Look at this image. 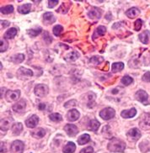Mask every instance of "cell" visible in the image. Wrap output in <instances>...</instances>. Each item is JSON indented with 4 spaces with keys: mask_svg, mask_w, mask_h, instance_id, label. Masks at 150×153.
I'll return each mask as SVG.
<instances>
[{
    "mask_svg": "<svg viewBox=\"0 0 150 153\" xmlns=\"http://www.w3.org/2000/svg\"><path fill=\"white\" fill-rule=\"evenodd\" d=\"M126 149V143L119 139H111L108 144V150L112 152H123Z\"/></svg>",
    "mask_w": 150,
    "mask_h": 153,
    "instance_id": "1",
    "label": "cell"
},
{
    "mask_svg": "<svg viewBox=\"0 0 150 153\" xmlns=\"http://www.w3.org/2000/svg\"><path fill=\"white\" fill-rule=\"evenodd\" d=\"M16 76L19 79L21 80H26L29 77H31L33 76V72L30 69H27L25 68H20L17 71Z\"/></svg>",
    "mask_w": 150,
    "mask_h": 153,
    "instance_id": "2",
    "label": "cell"
},
{
    "mask_svg": "<svg viewBox=\"0 0 150 153\" xmlns=\"http://www.w3.org/2000/svg\"><path fill=\"white\" fill-rule=\"evenodd\" d=\"M49 93V88L45 84H38L35 88V94L38 97H45Z\"/></svg>",
    "mask_w": 150,
    "mask_h": 153,
    "instance_id": "3",
    "label": "cell"
},
{
    "mask_svg": "<svg viewBox=\"0 0 150 153\" xmlns=\"http://www.w3.org/2000/svg\"><path fill=\"white\" fill-rule=\"evenodd\" d=\"M20 97V91L19 90H8L6 92L5 98L8 102H14L17 101Z\"/></svg>",
    "mask_w": 150,
    "mask_h": 153,
    "instance_id": "4",
    "label": "cell"
},
{
    "mask_svg": "<svg viewBox=\"0 0 150 153\" xmlns=\"http://www.w3.org/2000/svg\"><path fill=\"white\" fill-rule=\"evenodd\" d=\"M139 126L143 130H150V113H145L142 115Z\"/></svg>",
    "mask_w": 150,
    "mask_h": 153,
    "instance_id": "5",
    "label": "cell"
},
{
    "mask_svg": "<svg viewBox=\"0 0 150 153\" xmlns=\"http://www.w3.org/2000/svg\"><path fill=\"white\" fill-rule=\"evenodd\" d=\"M116 114V112L112 108H105L104 109H102L100 113V116L103 120H110L115 116Z\"/></svg>",
    "mask_w": 150,
    "mask_h": 153,
    "instance_id": "6",
    "label": "cell"
},
{
    "mask_svg": "<svg viewBox=\"0 0 150 153\" xmlns=\"http://www.w3.org/2000/svg\"><path fill=\"white\" fill-rule=\"evenodd\" d=\"M25 145L20 140H14L10 147V153H22Z\"/></svg>",
    "mask_w": 150,
    "mask_h": 153,
    "instance_id": "7",
    "label": "cell"
},
{
    "mask_svg": "<svg viewBox=\"0 0 150 153\" xmlns=\"http://www.w3.org/2000/svg\"><path fill=\"white\" fill-rule=\"evenodd\" d=\"M127 135H128V138L129 139V140L136 141V140H137L141 137V132H140V131L138 129L133 128V129H131L130 131H128Z\"/></svg>",
    "mask_w": 150,
    "mask_h": 153,
    "instance_id": "8",
    "label": "cell"
},
{
    "mask_svg": "<svg viewBox=\"0 0 150 153\" xmlns=\"http://www.w3.org/2000/svg\"><path fill=\"white\" fill-rule=\"evenodd\" d=\"M64 131H66V133L68 134V135L73 137V136H75L78 133V130L76 127V126L74 125H66L65 127H64Z\"/></svg>",
    "mask_w": 150,
    "mask_h": 153,
    "instance_id": "9",
    "label": "cell"
},
{
    "mask_svg": "<svg viewBox=\"0 0 150 153\" xmlns=\"http://www.w3.org/2000/svg\"><path fill=\"white\" fill-rule=\"evenodd\" d=\"M26 107V102L25 99H21L16 104L13 105V110L16 113H21L23 112Z\"/></svg>",
    "mask_w": 150,
    "mask_h": 153,
    "instance_id": "10",
    "label": "cell"
},
{
    "mask_svg": "<svg viewBox=\"0 0 150 153\" xmlns=\"http://www.w3.org/2000/svg\"><path fill=\"white\" fill-rule=\"evenodd\" d=\"M38 123H39V118L36 114L31 115L25 121V124H26V126L28 128H35L38 125Z\"/></svg>",
    "mask_w": 150,
    "mask_h": 153,
    "instance_id": "11",
    "label": "cell"
},
{
    "mask_svg": "<svg viewBox=\"0 0 150 153\" xmlns=\"http://www.w3.org/2000/svg\"><path fill=\"white\" fill-rule=\"evenodd\" d=\"M56 21V18L52 13L46 12L43 14V22L45 25H51Z\"/></svg>",
    "mask_w": 150,
    "mask_h": 153,
    "instance_id": "12",
    "label": "cell"
},
{
    "mask_svg": "<svg viewBox=\"0 0 150 153\" xmlns=\"http://www.w3.org/2000/svg\"><path fill=\"white\" fill-rule=\"evenodd\" d=\"M89 17L90 19H99L101 17V11H100V9L98 8H92V9L89 11Z\"/></svg>",
    "mask_w": 150,
    "mask_h": 153,
    "instance_id": "13",
    "label": "cell"
},
{
    "mask_svg": "<svg viewBox=\"0 0 150 153\" xmlns=\"http://www.w3.org/2000/svg\"><path fill=\"white\" fill-rule=\"evenodd\" d=\"M78 118H79V113L77 109H71L67 114V119L69 121H76Z\"/></svg>",
    "mask_w": 150,
    "mask_h": 153,
    "instance_id": "14",
    "label": "cell"
},
{
    "mask_svg": "<svg viewBox=\"0 0 150 153\" xmlns=\"http://www.w3.org/2000/svg\"><path fill=\"white\" fill-rule=\"evenodd\" d=\"M135 98H136L137 100H138L139 102H141V103H145L146 101L148 100L149 95H148V94L146 93L145 91L138 90L136 93V94H135Z\"/></svg>",
    "mask_w": 150,
    "mask_h": 153,
    "instance_id": "15",
    "label": "cell"
},
{
    "mask_svg": "<svg viewBox=\"0 0 150 153\" xmlns=\"http://www.w3.org/2000/svg\"><path fill=\"white\" fill-rule=\"evenodd\" d=\"M137 114V110L134 108H130V109H128V110H123L121 115L122 117L125 118V119H129V118L134 117Z\"/></svg>",
    "mask_w": 150,
    "mask_h": 153,
    "instance_id": "16",
    "label": "cell"
},
{
    "mask_svg": "<svg viewBox=\"0 0 150 153\" xmlns=\"http://www.w3.org/2000/svg\"><path fill=\"white\" fill-rule=\"evenodd\" d=\"M138 38H139V40L142 43L149 44L150 42V32L148 31V30L143 31L138 36Z\"/></svg>",
    "mask_w": 150,
    "mask_h": 153,
    "instance_id": "17",
    "label": "cell"
},
{
    "mask_svg": "<svg viewBox=\"0 0 150 153\" xmlns=\"http://www.w3.org/2000/svg\"><path fill=\"white\" fill-rule=\"evenodd\" d=\"M139 14H140V10L135 8V7L131 8V9H128V11L126 12V15L130 19L136 18L137 15H139Z\"/></svg>",
    "mask_w": 150,
    "mask_h": 153,
    "instance_id": "18",
    "label": "cell"
},
{
    "mask_svg": "<svg viewBox=\"0 0 150 153\" xmlns=\"http://www.w3.org/2000/svg\"><path fill=\"white\" fill-rule=\"evenodd\" d=\"M46 135V131L42 128H38L36 131H32L31 135L33 137L37 138V139H41L42 137H44Z\"/></svg>",
    "mask_w": 150,
    "mask_h": 153,
    "instance_id": "19",
    "label": "cell"
},
{
    "mask_svg": "<svg viewBox=\"0 0 150 153\" xmlns=\"http://www.w3.org/2000/svg\"><path fill=\"white\" fill-rule=\"evenodd\" d=\"M105 32H106V28H105V26H103V25H100L99 27L96 29V31L94 33V35H93V39L96 40V38L99 37V36H104L105 34Z\"/></svg>",
    "mask_w": 150,
    "mask_h": 153,
    "instance_id": "20",
    "label": "cell"
},
{
    "mask_svg": "<svg viewBox=\"0 0 150 153\" xmlns=\"http://www.w3.org/2000/svg\"><path fill=\"white\" fill-rule=\"evenodd\" d=\"M76 151V146L73 142H68L63 149V153H73Z\"/></svg>",
    "mask_w": 150,
    "mask_h": 153,
    "instance_id": "21",
    "label": "cell"
},
{
    "mask_svg": "<svg viewBox=\"0 0 150 153\" xmlns=\"http://www.w3.org/2000/svg\"><path fill=\"white\" fill-rule=\"evenodd\" d=\"M11 125V120L9 119H1V124H0V127H1V131H6L9 130Z\"/></svg>",
    "mask_w": 150,
    "mask_h": 153,
    "instance_id": "22",
    "label": "cell"
},
{
    "mask_svg": "<svg viewBox=\"0 0 150 153\" xmlns=\"http://www.w3.org/2000/svg\"><path fill=\"white\" fill-rule=\"evenodd\" d=\"M17 35V30L15 29V28H10L8 31L6 32L4 34V39H14V37L16 36Z\"/></svg>",
    "mask_w": 150,
    "mask_h": 153,
    "instance_id": "23",
    "label": "cell"
},
{
    "mask_svg": "<svg viewBox=\"0 0 150 153\" xmlns=\"http://www.w3.org/2000/svg\"><path fill=\"white\" fill-rule=\"evenodd\" d=\"M31 4H25L20 5L18 7V11L22 14H26L30 13L31 11Z\"/></svg>",
    "mask_w": 150,
    "mask_h": 153,
    "instance_id": "24",
    "label": "cell"
},
{
    "mask_svg": "<svg viewBox=\"0 0 150 153\" xmlns=\"http://www.w3.org/2000/svg\"><path fill=\"white\" fill-rule=\"evenodd\" d=\"M23 131V126L21 123H16L12 126V132L14 135H20V133Z\"/></svg>",
    "mask_w": 150,
    "mask_h": 153,
    "instance_id": "25",
    "label": "cell"
},
{
    "mask_svg": "<svg viewBox=\"0 0 150 153\" xmlns=\"http://www.w3.org/2000/svg\"><path fill=\"white\" fill-rule=\"evenodd\" d=\"M25 60V55L24 54H16L10 57V61L15 64H19L24 62Z\"/></svg>",
    "mask_w": 150,
    "mask_h": 153,
    "instance_id": "26",
    "label": "cell"
},
{
    "mask_svg": "<svg viewBox=\"0 0 150 153\" xmlns=\"http://www.w3.org/2000/svg\"><path fill=\"white\" fill-rule=\"evenodd\" d=\"M78 57H79V54L78 52H76V51H72V52H69L68 54L66 55L65 60L67 62H74Z\"/></svg>",
    "mask_w": 150,
    "mask_h": 153,
    "instance_id": "27",
    "label": "cell"
},
{
    "mask_svg": "<svg viewBox=\"0 0 150 153\" xmlns=\"http://www.w3.org/2000/svg\"><path fill=\"white\" fill-rule=\"evenodd\" d=\"M100 122L96 120H91L89 124V130L92 131H97L100 127Z\"/></svg>",
    "mask_w": 150,
    "mask_h": 153,
    "instance_id": "28",
    "label": "cell"
},
{
    "mask_svg": "<svg viewBox=\"0 0 150 153\" xmlns=\"http://www.w3.org/2000/svg\"><path fill=\"white\" fill-rule=\"evenodd\" d=\"M90 140V136L88 134H84L81 136H79V138L78 139V143L79 145H84L88 143Z\"/></svg>",
    "mask_w": 150,
    "mask_h": 153,
    "instance_id": "29",
    "label": "cell"
},
{
    "mask_svg": "<svg viewBox=\"0 0 150 153\" xmlns=\"http://www.w3.org/2000/svg\"><path fill=\"white\" fill-rule=\"evenodd\" d=\"M14 7L12 5H7L4 7H1L0 11L3 14H9L14 12Z\"/></svg>",
    "mask_w": 150,
    "mask_h": 153,
    "instance_id": "30",
    "label": "cell"
},
{
    "mask_svg": "<svg viewBox=\"0 0 150 153\" xmlns=\"http://www.w3.org/2000/svg\"><path fill=\"white\" fill-rule=\"evenodd\" d=\"M49 119H50L51 121L56 122V123H57V122H60L63 120V117H62V115L58 114V113H54V114H51L49 115Z\"/></svg>",
    "mask_w": 150,
    "mask_h": 153,
    "instance_id": "31",
    "label": "cell"
},
{
    "mask_svg": "<svg viewBox=\"0 0 150 153\" xmlns=\"http://www.w3.org/2000/svg\"><path fill=\"white\" fill-rule=\"evenodd\" d=\"M123 68H124V64L122 62H116L113 63L111 70L113 72H121L122 70H123Z\"/></svg>",
    "mask_w": 150,
    "mask_h": 153,
    "instance_id": "32",
    "label": "cell"
},
{
    "mask_svg": "<svg viewBox=\"0 0 150 153\" xmlns=\"http://www.w3.org/2000/svg\"><path fill=\"white\" fill-rule=\"evenodd\" d=\"M42 32V29L41 28H37V29H31L28 30V35L31 37H36L38 35H40Z\"/></svg>",
    "mask_w": 150,
    "mask_h": 153,
    "instance_id": "33",
    "label": "cell"
},
{
    "mask_svg": "<svg viewBox=\"0 0 150 153\" xmlns=\"http://www.w3.org/2000/svg\"><path fill=\"white\" fill-rule=\"evenodd\" d=\"M9 47V43L5 39H1L0 41V52H4Z\"/></svg>",
    "mask_w": 150,
    "mask_h": 153,
    "instance_id": "34",
    "label": "cell"
},
{
    "mask_svg": "<svg viewBox=\"0 0 150 153\" xmlns=\"http://www.w3.org/2000/svg\"><path fill=\"white\" fill-rule=\"evenodd\" d=\"M63 31V28L60 25H57L53 27V34L56 36H59Z\"/></svg>",
    "mask_w": 150,
    "mask_h": 153,
    "instance_id": "35",
    "label": "cell"
},
{
    "mask_svg": "<svg viewBox=\"0 0 150 153\" xmlns=\"http://www.w3.org/2000/svg\"><path fill=\"white\" fill-rule=\"evenodd\" d=\"M132 82H133V79H132L131 76H123L122 79V82L123 83V85H125V86L130 85Z\"/></svg>",
    "mask_w": 150,
    "mask_h": 153,
    "instance_id": "36",
    "label": "cell"
},
{
    "mask_svg": "<svg viewBox=\"0 0 150 153\" xmlns=\"http://www.w3.org/2000/svg\"><path fill=\"white\" fill-rule=\"evenodd\" d=\"M134 25H135V27H134L135 30H137V31H139V30H141L142 25H143V20L140 19H137V21L135 22Z\"/></svg>",
    "mask_w": 150,
    "mask_h": 153,
    "instance_id": "37",
    "label": "cell"
},
{
    "mask_svg": "<svg viewBox=\"0 0 150 153\" xmlns=\"http://www.w3.org/2000/svg\"><path fill=\"white\" fill-rule=\"evenodd\" d=\"M43 37H44V41H46V44H51V41H52V38L51 37V36L47 33V32L46 31L44 33V35H43Z\"/></svg>",
    "mask_w": 150,
    "mask_h": 153,
    "instance_id": "38",
    "label": "cell"
},
{
    "mask_svg": "<svg viewBox=\"0 0 150 153\" xmlns=\"http://www.w3.org/2000/svg\"><path fill=\"white\" fill-rule=\"evenodd\" d=\"M76 105H77L76 100L71 99V100H69L68 102H67L66 104H64V107H65V108H68V107H73V106H76Z\"/></svg>",
    "mask_w": 150,
    "mask_h": 153,
    "instance_id": "39",
    "label": "cell"
},
{
    "mask_svg": "<svg viewBox=\"0 0 150 153\" xmlns=\"http://www.w3.org/2000/svg\"><path fill=\"white\" fill-rule=\"evenodd\" d=\"M100 56H93L92 58L90 59V62L92 63H95V64H100L102 61H103V59H100V60H98V59H100Z\"/></svg>",
    "mask_w": 150,
    "mask_h": 153,
    "instance_id": "40",
    "label": "cell"
},
{
    "mask_svg": "<svg viewBox=\"0 0 150 153\" xmlns=\"http://www.w3.org/2000/svg\"><path fill=\"white\" fill-rule=\"evenodd\" d=\"M80 153H94V149L91 146H88L86 148L83 149Z\"/></svg>",
    "mask_w": 150,
    "mask_h": 153,
    "instance_id": "41",
    "label": "cell"
},
{
    "mask_svg": "<svg viewBox=\"0 0 150 153\" xmlns=\"http://www.w3.org/2000/svg\"><path fill=\"white\" fill-rule=\"evenodd\" d=\"M57 4H58V1H57V0H56V1L49 0V1H48V7L51 8H51H54L55 6Z\"/></svg>",
    "mask_w": 150,
    "mask_h": 153,
    "instance_id": "42",
    "label": "cell"
},
{
    "mask_svg": "<svg viewBox=\"0 0 150 153\" xmlns=\"http://www.w3.org/2000/svg\"><path fill=\"white\" fill-rule=\"evenodd\" d=\"M143 80L148 82H150V72H146L145 74L143 76Z\"/></svg>",
    "mask_w": 150,
    "mask_h": 153,
    "instance_id": "43",
    "label": "cell"
},
{
    "mask_svg": "<svg viewBox=\"0 0 150 153\" xmlns=\"http://www.w3.org/2000/svg\"><path fill=\"white\" fill-rule=\"evenodd\" d=\"M9 25V21H5V20H1V29H4L8 27Z\"/></svg>",
    "mask_w": 150,
    "mask_h": 153,
    "instance_id": "44",
    "label": "cell"
},
{
    "mask_svg": "<svg viewBox=\"0 0 150 153\" xmlns=\"http://www.w3.org/2000/svg\"><path fill=\"white\" fill-rule=\"evenodd\" d=\"M1 153H5L7 152V147H6V144L4 142H1V150H0Z\"/></svg>",
    "mask_w": 150,
    "mask_h": 153,
    "instance_id": "45",
    "label": "cell"
},
{
    "mask_svg": "<svg viewBox=\"0 0 150 153\" xmlns=\"http://www.w3.org/2000/svg\"><path fill=\"white\" fill-rule=\"evenodd\" d=\"M38 108L40 110H43V109H45L46 108V104H39V106H38Z\"/></svg>",
    "mask_w": 150,
    "mask_h": 153,
    "instance_id": "46",
    "label": "cell"
}]
</instances>
